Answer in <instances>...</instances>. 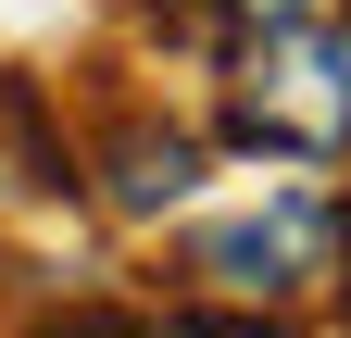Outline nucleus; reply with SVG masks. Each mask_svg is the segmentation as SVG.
I'll return each mask as SVG.
<instances>
[{
    "label": "nucleus",
    "instance_id": "nucleus-1",
    "mask_svg": "<svg viewBox=\"0 0 351 338\" xmlns=\"http://www.w3.org/2000/svg\"><path fill=\"white\" fill-rule=\"evenodd\" d=\"M239 101V138L276 151V163H339L351 151V38L339 25H251V51L226 75Z\"/></svg>",
    "mask_w": 351,
    "mask_h": 338
},
{
    "label": "nucleus",
    "instance_id": "nucleus-5",
    "mask_svg": "<svg viewBox=\"0 0 351 338\" xmlns=\"http://www.w3.org/2000/svg\"><path fill=\"white\" fill-rule=\"evenodd\" d=\"M326 276H339V313H351V213H339V250H326Z\"/></svg>",
    "mask_w": 351,
    "mask_h": 338
},
{
    "label": "nucleus",
    "instance_id": "nucleus-6",
    "mask_svg": "<svg viewBox=\"0 0 351 338\" xmlns=\"http://www.w3.org/2000/svg\"><path fill=\"white\" fill-rule=\"evenodd\" d=\"M339 38H351V25H339Z\"/></svg>",
    "mask_w": 351,
    "mask_h": 338
},
{
    "label": "nucleus",
    "instance_id": "nucleus-2",
    "mask_svg": "<svg viewBox=\"0 0 351 338\" xmlns=\"http://www.w3.org/2000/svg\"><path fill=\"white\" fill-rule=\"evenodd\" d=\"M326 250H339V213H326L314 188H276L263 213L201 226V238H189V276L213 288V301H251V313H276V301H301V288L326 276Z\"/></svg>",
    "mask_w": 351,
    "mask_h": 338
},
{
    "label": "nucleus",
    "instance_id": "nucleus-4",
    "mask_svg": "<svg viewBox=\"0 0 351 338\" xmlns=\"http://www.w3.org/2000/svg\"><path fill=\"white\" fill-rule=\"evenodd\" d=\"M226 25H301V13H326V0H213Z\"/></svg>",
    "mask_w": 351,
    "mask_h": 338
},
{
    "label": "nucleus",
    "instance_id": "nucleus-3",
    "mask_svg": "<svg viewBox=\"0 0 351 338\" xmlns=\"http://www.w3.org/2000/svg\"><path fill=\"white\" fill-rule=\"evenodd\" d=\"M201 176H213V138H201V125H151V113H138V125H113V138H101V200H113L125 226L189 213Z\"/></svg>",
    "mask_w": 351,
    "mask_h": 338
}]
</instances>
